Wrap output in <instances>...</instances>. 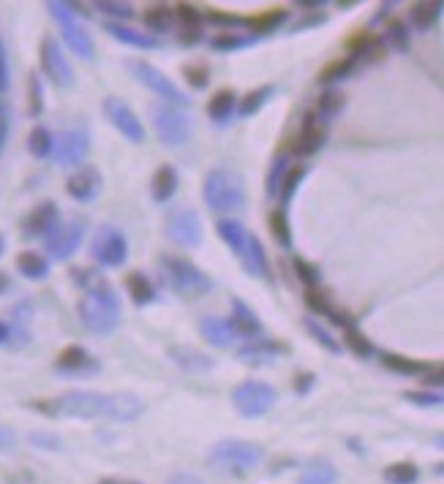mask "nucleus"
I'll list each match as a JSON object with an SVG mask.
<instances>
[{"label":"nucleus","mask_w":444,"mask_h":484,"mask_svg":"<svg viewBox=\"0 0 444 484\" xmlns=\"http://www.w3.org/2000/svg\"><path fill=\"white\" fill-rule=\"evenodd\" d=\"M270 231L281 248H292V229H289V221H287V212H284V210H275L270 215Z\"/></svg>","instance_id":"79ce46f5"},{"label":"nucleus","mask_w":444,"mask_h":484,"mask_svg":"<svg viewBox=\"0 0 444 484\" xmlns=\"http://www.w3.org/2000/svg\"><path fill=\"white\" fill-rule=\"evenodd\" d=\"M385 38L395 52H409V47H412V41H409V28H406V22H398V19L387 25Z\"/></svg>","instance_id":"58836bf2"},{"label":"nucleus","mask_w":444,"mask_h":484,"mask_svg":"<svg viewBox=\"0 0 444 484\" xmlns=\"http://www.w3.org/2000/svg\"><path fill=\"white\" fill-rule=\"evenodd\" d=\"M287 169H289V161H287V155H275L270 164V171H268V196H275V190L281 188V183H284V174H287Z\"/></svg>","instance_id":"de8ad7c7"},{"label":"nucleus","mask_w":444,"mask_h":484,"mask_svg":"<svg viewBox=\"0 0 444 484\" xmlns=\"http://www.w3.org/2000/svg\"><path fill=\"white\" fill-rule=\"evenodd\" d=\"M82 234H85V226H82V221H71L68 226H60L58 229L47 237V250L52 253V259H68L74 250L79 248V242H82Z\"/></svg>","instance_id":"2eb2a0df"},{"label":"nucleus","mask_w":444,"mask_h":484,"mask_svg":"<svg viewBox=\"0 0 444 484\" xmlns=\"http://www.w3.org/2000/svg\"><path fill=\"white\" fill-rule=\"evenodd\" d=\"M202 199L212 212L243 210V205H246L243 177L237 171H229V169H212V171H208L205 183H202Z\"/></svg>","instance_id":"7ed1b4c3"},{"label":"nucleus","mask_w":444,"mask_h":484,"mask_svg":"<svg viewBox=\"0 0 444 484\" xmlns=\"http://www.w3.org/2000/svg\"><path fill=\"white\" fill-rule=\"evenodd\" d=\"M357 68V60L354 57H344V60H335V63H330L328 68L319 74V82L322 85H332V82H341V79H347L352 71Z\"/></svg>","instance_id":"e433bc0d"},{"label":"nucleus","mask_w":444,"mask_h":484,"mask_svg":"<svg viewBox=\"0 0 444 484\" xmlns=\"http://www.w3.org/2000/svg\"><path fill=\"white\" fill-rule=\"evenodd\" d=\"M265 449L259 444H248V441H221L210 449L208 460L215 471L221 473H246L262 463Z\"/></svg>","instance_id":"39448f33"},{"label":"nucleus","mask_w":444,"mask_h":484,"mask_svg":"<svg viewBox=\"0 0 444 484\" xmlns=\"http://www.w3.org/2000/svg\"><path fill=\"white\" fill-rule=\"evenodd\" d=\"M8 335H11V332H8V327L0 321V343H6V340H8Z\"/></svg>","instance_id":"e2e57ef3"},{"label":"nucleus","mask_w":444,"mask_h":484,"mask_svg":"<svg viewBox=\"0 0 444 484\" xmlns=\"http://www.w3.org/2000/svg\"><path fill=\"white\" fill-rule=\"evenodd\" d=\"M439 14H442V3L439 0H433V3H414L412 14H409V22H412L414 30L425 33V30H431L436 25Z\"/></svg>","instance_id":"a878e982"},{"label":"nucleus","mask_w":444,"mask_h":484,"mask_svg":"<svg viewBox=\"0 0 444 484\" xmlns=\"http://www.w3.org/2000/svg\"><path fill=\"white\" fill-rule=\"evenodd\" d=\"M215 231H218L221 240L232 248V253L240 259V264L246 267L248 275H256V278H265V275H268V256H265V248H262V242L256 240L253 234H248V231L243 229V224L227 221V218H224V221L215 224Z\"/></svg>","instance_id":"f03ea898"},{"label":"nucleus","mask_w":444,"mask_h":484,"mask_svg":"<svg viewBox=\"0 0 444 484\" xmlns=\"http://www.w3.org/2000/svg\"><path fill=\"white\" fill-rule=\"evenodd\" d=\"M294 270H297V278L303 280L306 286H311V289H313V283H319V270L313 264H308V261L294 259Z\"/></svg>","instance_id":"864d4df0"},{"label":"nucleus","mask_w":444,"mask_h":484,"mask_svg":"<svg viewBox=\"0 0 444 484\" xmlns=\"http://www.w3.org/2000/svg\"><path fill=\"white\" fill-rule=\"evenodd\" d=\"M406 400L414 406H439L442 394L439 392H406Z\"/></svg>","instance_id":"5fc2aeb1"},{"label":"nucleus","mask_w":444,"mask_h":484,"mask_svg":"<svg viewBox=\"0 0 444 484\" xmlns=\"http://www.w3.org/2000/svg\"><path fill=\"white\" fill-rule=\"evenodd\" d=\"M183 74H186V79H188V85H191L193 90H205V87H208V82H210V71H208L202 63H196V66H186V68H183Z\"/></svg>","instance_id":"8fccbe9b"},{"label":"nucleus","mask_w":444,"mask_h":484,"mask_svg":"<svg viewBox=\"0 0 444 484\" xmlns=\"http://www.w3.org/2000/svg\"><path fill=\"white\" fill-rule=\"evenodd\" d=\"M199 38H202V28H183V33H180V44H183V47H193Z\"/></svg>","instance_id":"4d7b16f0"},{"label":"nucleus","mask_w":444,"mask_h":484,"mask_svg":"<svg viewBox=\"0 0 444 484\" xmlns=\"http://www.w3.org/2000/svg\"><path fill=\"white\" fill-rule=\"evenodd\" d=\"M128 68H131V74L145 87H150L155 95H161L164 104H169V107H188L191 104V98L183 93L172 79H167V74H161L155 66H150V63H145V60H128Z\"/></svg>","instance_id":"6e6552de"},{"label":"nucleus","mask_w":444,"mask_h":484,"mask_svg":"<svg viewBox=\"0 0 444 484\" xmlns=\"http://www.w3.org/2000/svg\"><path fill=\"white\" fill-rule=\"evenodd\" d=\"M423 381H425V384H436V387H439V384L444 381V370L439 368V365H436V368H431V365H428Z\"/></svg>","instance_id":"13d9d810"},{"label":"nucleus","mask_w":444,"mask_h":484,"mask_svg":"<svg viewBox=\"0 0 444 484\" xmlns=\"http://www.w3.org/2000/svg\"><path fill=\"white\" fill-rule=\"evenodd\" d=\"M88 280L90 283L85 286V294L77 305L79 318L93 335H112L120 324V299L107 280L98 275H90Z\"/></svg>","instance_id":"f257e3e1"},{"label":"nucleus","mask_w":444,"mask_h":484,"mask_svg":"<svg viewBox=\"0 0 444 484\" xmlns=\"http://www.w3.org/2000/svg\"><path fill=\"white\" fill-rule=\"evenodd\" d=\"M28 112L33 114V117H39L41 109H44V95H41V79L36 74H30V79H28Z\"/></svg>","instance_id":"09e8293b"},{"label":"nucleus","mask_w":444,"mask_h":484,"mask_svg":"<svg viewBox=\"0 0 444 484\" xmlns=\"http://www.w3.org/2000/svg\"><path fill=\"white\" fill-rule=\"evenodd\" d=\"M306 305H308L313 313H322V316H328L330 321H335V324H341V327H352V318H349L347 313H338V310L330 305L328 294L319 291V289H308V291H306Z\"/></svg>","instance_id":"393cba45"},{"label":"nucleus","mask_w":444,"mask_h":484,"mask_svg":"<svg viewBox=\"0 0 444 484\" xmlns=\"http://www.w3.org/2000/svg\"><path fill=\"white\" fill-rule=\"evenodd\" d=\"M126 291H128V297H131V302H134L136 308H145V305H150L155 299L153 283L145 278L142 272H131L126 278Z\"/></svg>","instance_id":"bb28decb"},{"label":"nucleus","mask_w":444,"mask_h":484,"mask_svg":"<svg viewBox=\"0 0 444 484\" xmlns=\"http://www.w3.org/2000/svg\"><path fill=\"white\" fill-rule=\"evenodd\" d=\"M6 289H8V275H6V272H0V294H3Z\"/></svg>","instance_id":"0e129e2a"},{"label":"nucleus","mask_w":444,"mask_h":484,"mask_svg":"<svg viewBox=\"0 0 444 484\" xmlns=\"http://www.w3.org/2000/svg\"><path fill=\"white\" fill-rule=\"evenodd\" d=\"M344 340H347L349 351L354 356H360V359H368V356L373 354V343L368 340L363 332H357L354 327H347V335H344Z\"/></svg>","instance_id":"37998d69"},{"label":"nucleus","mask_w":444,"mask_h":484,"mask_svg":"<svg viewBox=\"0 0 444 484\" xmlns=\"http://www.w3.org/2000/svg\"><path fill=\"white\" fill-rule=\"evenodd\" d=\"M199 335L205 337L210 346H218V349H227L234 337H237L232 332V327H229V321H224V318L218 316L199 318Z\"/></svg>","instance_id":"5701e85b"},{"label":"nucleus","mask_w":444,"mask_h":484,"mask_svg":"<svg viewBox=\"0 0 444 484\" xmlns=\"http://www.w3.org/2000/svg\"><path fill=\"white\" fill-rule=\"evenodd\" d=\"M104 30H107L112 38H117L120 44H128V47H136V49H155V47H158V41H155V38L145 36V33H139V30H131V28L115 25V22H109Z\"/></svg>","instance_id":"cd10ccee"},{"label":"nucleus","mask_w":444,"mask_h":484,"mask_svg":"<svg viewBox=\"0 0 444 484\" xmlns=\"http://www.w3.org/2000/svg\"><path fill=\"white\" fill-rule=\"evenodd\" d=\"M90 253L104 267H123L126 259H128V242L115 226H101L96 231V237H93Z\"/></svg>","instance_id":"9b49d317"},{"label":"nucleus","mask_w":444,"mask_h":484,"mask_svg":"<svg viewBox=\"0 0 444 484\" xmlns=\"http://www.w3.org/2000/svg\"><path fill=\"white\" fill-rule=\"evenodd\" d=\"M303 324H306V329H308V332H311V337H313V340H316V343H319L322 349H328L330 354H338V351H341V346H338V340H335V337L330 335V332H328V329H325V327H319V324H316L313 318H306Z\"/></svg>","instance_id":"49530a36"},{"label":"nucleus","mask_w":444,"mask_h":484,"mask_svg":"<svg viewBox=\"0 0 444 484\" xmlns=\"http://www.w3.org/2000/svg\"><path fill=\"white\" fill-rule=\"evenodd\" d=\"M150 114H153L155 133H158V139L167 147H180V145L188 142L191 123H188V117L180 112V109H174L169 104H155L153 109H150Z\"/></svg>","instance_id":"1a4fd4ad"},{"label":"nucleus","mask_w":444,"mask_h":484,"mask_svg":"<svg viewBox=\"0 0 444 484\" xmlns=\"http://www.w3.org/2000/svg\"><path fill=\"white\" fill-rule=\"evenodd\" d=\"M177 19L183 22V28H202V14H199V8L186 6V3L177 6Z\"/></svg>","instance_id":"603ef678"},{"label":"nucleus","mask_w":444,"mask_h":484,"mask_svg":"<svg viewBox=\"0 0 444 484\" xmlns=\"http://www.w3.org/2000/svg\"><path fill=\"white\" fill-rule=\"evenodd\" d=\"M234 335L240 337H259L262 335V321L256 318L251 308L243 299H232V321H229Z\"/></svg>","instance_id":"412c9836"},{"label":"nucleus","mask_w":444,"mask_h":484,"mask_svg":"<svg viewBox=\"0 0 444 484\" xmlns=\"http://www.w3.org/2000/svg\"><path fill=\"white\" fill-rule=\"evenodd\" d=\"M0 253H3V237H0Z\"/></svg>","instance_id":"338daca9"},{"label":"nucleus","mask_w":444,"mask_h":484,"mask_svg":"<svg viewBox=\"0 0 444 484\" xmlns=\"http://www.w3.org/2000/svg\"><path fill=\"white\" fill-rule=\"evenodd\" d=\"M382 365H385L387 370L401 373V375H420V373L428 370V365H425V362H420V359H409V356L390 354V351H385V354H382Z\"/></svg>","instance_id":"c756f323"},{"label":"nucleus","mask_w":444,"mask_h":484,"mask_svg":"<svg viewBox=\"0 0 444 484\" xmlns=\"http://www.w3.org/2000/svg\"><path fill=\"white\" fill-rule=\"evenodd\" d=\"M177 183H180V177H177V169L174 167L164 164V167L155 169L153 183H150V193H153L155 202L158 205H167L174 196V190H177Z\"/></svg>","instance_id":"b1692460"},{"label":"nucleus","mask_w":444,"mask_h":484,"mask_svg":"<svg viewBox=\"0 0 444 484\" xmlns=\"http://www.w3.org/2000/svg\"><path fill=\"white\" fill-rule=\"evenodd\" d=\"M41 66H44V71L49 74V79L58 85V87H68L71 85V66H68V60H66V55H63V49L58 47V41L55 38H44V44H41Z\"/></svg>","instance_id":"4468645a"},{"label":"nucleus","mask_w":444,"mask_h":484,"mask_svg":"<svg viewBox=\"0 0 444 484\" xmlns=\"http://www.w3.org/2000/svg\"><path fill=\"white\" fill-rule=\"evenodd\" d=\"M88 133L82 131H66L58 139V161L63 167H74L79 161H85L88 155Z\"/></svg>","instance_id":"6ab92c4d"},{"label":"nucleus","mask_w":444,"mask_h":484,"mask_svg":"<svg viewBox=\"0 0 444 484\" xmlns=\"http://www.w3.org/2000/svg\"><path fill=\"white\" fill-rule=\"evenodd\" d=\"M101 484H136V482H120V479H104Z\"/></svg>","instance_id":"69168bd1"},{"label":"nucleus","mask_w":444,"mask_h":484,"mask_svg":"<svg viewBox=\"0 0 444 484\" xmlns=\"http://www.w3.org/2000/svg\"><path fill=\"white\" fill-rule=\"evenodd\" d=\"M234 112V93L232 90H218L208 104V114L215 123H227Z\"/></svg>","instance_id":"2f4dec72"},{"label":"nucleus","mask_w":444,"mask_h":484,"mask_svg":"<svg viewBox=\"0 0 444 484\" xmlns=\"http://www.w3.org/2000/svg\"><path fill=\"white\" fill-rule=\"evenodd\" d=\"M281 351H284V349L275 346V343H270V340H253L248 346L237 349V359L246 362V365H253V368H262V365H272Z\"/></svg>","instance_id":"4be33fe9"},{"label":"nucleus","mask_w":444,"mask_h":484,"mask_svg":"<svg viewBox=\"0 0 444 484\" xmlns=\"http://www.w3.org/2000/svg\"><path fill=\"white\" fill-rule=\"evenodd\" d=\"M344 107H347L344 93H338V90H325V93L316 98V117L332 120V117H338V114L344 112Z\"/></svg>","instance_id":"7c9ffc66"},{"label":"nucleus","mask_w":444,"mask_h":484,"mask_svg":"<svg viewBox=\"0 0 444 484\" xmlns=\"http://www.w3.org/2000/svg\"><path fill=\"white\" fill-rule=\"evenodd\" d=\"M313 384H316V375H313V373H303V375L294 378V392H297V394H308Z\"/></svg>","instance_id":"6e6d98bb"},{"label":"nucleus","mask_w":444,"mask_h":484,"mask_svg":"<svg viewBox=\"0 0 444 484\" xmlns=\"http://www.w3.org/2000/svg\"><path fill=\"white\" fill-rule=\"evenodd\" d=\"M161 267V278L164 283L172 289L174 294L180 297H202L205 291H210L212 280L188 259H180V256H161L158 259Z\"/></svg>","instance_id":"20e7f679"},{"label":"nucleus","mask_w":444,"mask_h":484,"mask_svg":"<svg viewBox=\"0 0 444 484\" xmlns=\"http://www.w3.org/2000/svg\"><path fill=\"white\" fill-rule=\"evenodd\" d=\"M210 44L212 49H218V52H234V49H243V47L253 44V36H237L234 30H227V33L212 38Z\"/></svg>","instance_id":"a19ab883"},{"label":"nucleus","mask_w":444,"mask_h":484,"mask_svg":"<svg viewBox=\"0 0 444 484\" xmlns=\"http://www.w3.org/2000/svg\"><path fill=\"white\" fill-rule=\"evenodd\" d=\"M28 147H30V152L36 158H47L52 152V147H55V139H52V133L47 128H36L30 133V139H28Z\"/></svg>","instance_id":"c03bdc74"},{"label":"nucleus","mask_w":444,"mask_h":484,"mask_svg":"<svg viewBox=\"0 0 444 484\" xmlns=\"http://www.w3.org/2000/svg\"><path fill=\"white\" fill-rule=\"evenodd\" d=\"M47 8H49L52 17L58 19L63 38L71 47V52L77 57H82V60H93V41L88 36V30L74 19V6L71 3H49Z\"/></svg>","instance_id":"9d476101"},{"label":"nucleus","mask_w":444,"mask_h":484,"mask_svg":"<svg viewBox=\"0 0 444 484\" xmlns=\"http://www.w3.org/2000/svg\"><path fill=\"white\" fill-rule=\"evenodd\" d=\"M270 95H272V85H265V87H259V90H251V93L243 98V104H240V114H243V117L256 114L268 101H270Z\"/></svg>","instance_id":"ea45409f"},{"label":"nucleus","mask_w":444,"mask_h":484,"mask_svg":"<svg viewBox=\"0 0 444 484\" xmlns=\"http://www.w3.org/2000/svg\"><path fill=\"white\" fill-rule=\"evenodd\" d=\"M104 114H107V120L123 133V139H128V142H134V145L145 142V128H142L139 117H136L134 109H131L126 101L109 95V98L104 101Z\"/></svg>","instance_id":"ddd939ff"},{"label":"nucleus","mask_w":444,"mask_h":484,"mask_svg":"<svg viewBox=\"0 0 444 484\" xmlns=\"http://www.w3.org/2000/svg\"><path fill=\"white\" fill-rule=\"evenodd\" d=\"M169 484H205L199 476H193V473H174L172 479H169Z\"/></svg>","instance_id":"bf43d9fd"},{"label":"nucleus","mask_w":444,"mask_h":484,"mask_svg":"<svg viewBox=\"0 0 444 484\" xmlns=\"http://www.w3.org/2000/svg\"><path fill=\"white\" fill-rule=\"evenodd\" d=\"M303 177H306V167H294L284 174V183L278 188V190H281V207H287L292 202V196H294L297 186L303 183Z\"/></svg>","instance_id":"a18cd8bd"},{"label":"nucleus","mask_w":444,"mask_h":484,"mask_svg":"<svg viewBox=\"0 0 444 484\" xmlns=\"http://www.w3.org/2000/svg\"><path fill=\"white\" fill-rule=\"evenodd\" d=\"M338 471L330 463H313L300 473V484H335Z\"/></svg>","instance_id":"f704fd0d"},{"label":"nucleus","mask_w":444,"mask_h":484,"mask_svg":"<svg viewBox=\"0 0 444 484\" xmlns=\"http://www.w3.org/2000/svg\"><path fill=\"white\" fill-rule=\"evenodd\" d=\"M420 479V471L414 463H392L385 471V482L390 484H417Z\"/></svg>","instance_id":"4c0bfd02"},{"label":"nucleus","mask_w":444,"mask_h":484,"mask_svg":"<svg viewBox=\"0 0 444 484\" xmlns=\"http://www.w3.org/2000/svg\"><path fill=\"white\" fill-rule=\"evenodd\" d=\"M287 17H289V11H287V8H270V11L259 14V17L246 19V25H248L251 30H259V33H270V30H275V28H281V25L287 22Z\"/></svg>","instance_id":"473e14b6"},{"label":"nucleus","mask_w":444,"mask_h":484,"mask_svg":"<svg viewBox=\"0 0 444 484\" xmlns=\"http://www.w3.org/2000/svg\"><path fill=\"white\" fill-rule=\"evenodd\" d=\"M325 136H328V131L319 123V117L316 114H306L303 128L297 133V139L292 142V152L300 155V158H308L313 152H319V147L325 145Z\"/></svg>","instance_id":"dca6fc26"},{"label":"nucleus","mask_w":444,"mask_h":484,"mask_svg":"<svg viewBox=\"0 0 444 484\" xmlns=\"http://www.w3.org/2000/svg\"><path fill=\"white\" fill-rule=\"evenodd\" d=\"M167 237L183 248H196L202 242V221L191 207H180L167 218Z\"/></svg>","instance_id":"f8f14e48"},{"label":"nucleus","mask_w":444,"mask_h":484,"mask_svg":"<svg viewBox=\"0 0 444 484\" xmlns=\"http://www.w3.org/2000/svg\"><path fill=\"white\" fill-rule=\"evenodd\" d=\"M55 368L63 373H71V375H93V373L101 370L96 356L90 354L88 349H82V346H68V349H63L58 356V362H55Z\"/></svg>","instance_id":"f3484780"},{"label":"nucleus","mask_w":444,"mask_h":484,"mask_svg":"<svg viewBox=\"0 0 444 484\" xmlns=\"http://www.w3.org/2000/svg\"><path fill=\"white\" fill-rule=\"evenodd\" d=\"M96 8L101 14H112V17H120V19H128L134 14V8L128 3H115V0H98Z\"/></svg>","instance_id":"3c124183"},{"label":"nucleus","mask_w":444,"mask_h":484,"mask_svg":"<svg viewBox=\"0 0 444 484\" xmlns=\"http://www.w3.org/2000/svg\"><path fill=\"white\" fill-rule=\"evenodd\" d=\"M392 8H395V3H382V6H379V11H376V17H373V19H382V17H387V14L392 11Z\"/></svg>","instance_id":"680f3d73"},{"label":"nucleus","mask_w":444,"mask_h":484,"mask_svg":"<svg viewBox=\"0 0 444 484\" xmlns=\"http://www.w3.org/2000/svg\"><path fill=\"white\" fill-rule=\"evenodd\" d=\"M275 400H278V392L272 389L270 384H265V381H253V378L243 381V384L232 392L234 411H237L240 416H246V419L265 416V413L275 406Z\"/></svg>","instance_id":"423d86ee"},{"label":"nucleus","mask_w":444,"mask_h":484,"mask_svg":"<svg viewBox=\"0 0 444 484\" xmlns=\"http://www.w3.org/2000/svg\"><path fill=\"white\" fill-rule=\"evenodd\" d=\"M169 354H172V359L177 365H183V368H188V370H208L212 365L205 354H199V351H193V349H183V346L169 349Z\"/></svg>","instance_id":"72a5a7b5"},{"label":"nucleus","mask_w":444,"mask_h":484,"mask_svg":"<svg viewBox=\"0 0 444 484\" xmlns=\"http://www.w3.org/2000/svg\"><path fill=\"white\" fill-rule=\"evenodd\" d=\"M6 85H8V63H6V52L0 47V90H6Z\"/></svg>","instance_id":"052dcab7"},{"label":"nucleus","mask_w":444,"mask_h":484,"mask_svg":"<svg viewBox=\"0 0 444 484\" xmlns=\"http://www.w3.org/2000/svg\"><path fill=\"white\" fill-rule=\"evenodd\" d=\"M17 270H20L25 278L41 280L49 275V261L44 259V256H39L36 250H25V253H20V259H17Z\"/></svg>","instance_id":"c85d7f7f"},{"label":"nucleus","mask_w":444,"mask_h":484,"mask_svg":"<svg viewBox=\"0 0 444 484\" xmlns=\"http://www.w3.org/2000/svg\"><path fill=\"white\" fill-rule=\"evenodd\" d=\"M142 19H145V28L153 30V33H167V30H172V11H169L167 6H153V8H148Z\"/></svg>","instance_id":"c9c22d12"},{"label":"nucleus","mask_w":444,"mask_h":484,"mask_svg":"<svg viewBox=\"0 0 444 484\" xmlns=\"http://www.w3.org/2000/svg\"><path fill=\"white\" fill-rule=\"evenodd\" d=\"M55 403H58V413H68L79 419H98L112 413V394H101V392H68Z\"/></svg>","instance_id":"0eeeda50"},{"label":"nucleus","mask_w":444,"mask_h":484,"mask_svg":"<svg viewBox=\"0 0 444 484\" xmlns=\"http://www.w3.org/2000/svg\"><path fill=\"white\" fill-rule=\"evenodd\" d=\"M98 188H101V174H98L96 169L88 167L66 183V193L71 199H77V202H90V199H96Z\"/></svg>","instance_id":"aec40b11"},{"label":"nucleus","mask_w":444,"mask_h":484,"mask_svg":"<svg viewBox=\"0 0 444 484\" xmlns=\"http://www.w3.org/2000/svg\"><path fill=\"white\" fill-rule=\"evenodd\" d=\"M58 207L52 202H44V205H39L25 218V234L28 237H49L58 229Z\"/></svg>","instance_id":"a211bd4d"}]
</instances>
